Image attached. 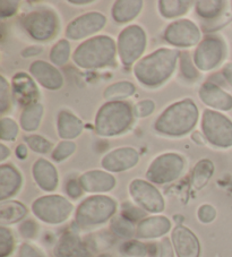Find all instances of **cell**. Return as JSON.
Wrapping results in <instances>:
<instances>
[{
    "instance_id": "cell-50",
    "label": "cell",
    "mask_w": 232,
    "mask_h": 257,
    "mask_svg": "<svg viewBox=\"0 0 232 257\" xmlns=\"http://www.w3.org/2000/svg\"><path fill=\"white\" fill-rule=\"evenodd\" d=\"M222 76L225 82L232 87V64H226L222 69Z\"/></svg>"
},
{
    "instance_id": "cell-39",
    "label": "cell",
    "mask_w": 232,
    "mask_h": 257,
    "mask_svg": "<svg viewBox=\"0 0 232 257\" xmlns=\"http://www.w3.org/2000/svg\"><path fill=\"white\" fill-rule=\"evenodd\" d=\"M75 149H76V145L75 143H73V142H69V141L60 142V143L57 145V148L53 150L52 159L55 161L60 162L68 158L70 154H73L75 152Z\"/></svg>"
},
{
    "instance_id": "cell-11",
    "label": "cell",
    "mask_w": 232,
    "mask_h": 257,
    "mask_svg": "<svg viewBox=\"0 0 232 257\" xmlns=\"http://www.w3.org/2000/svg\"><path fill=\"white\" fill-rule=\"evenodd\" d=\"M226 47L224 41L216 35H209L198 44L194 55V63L200 70H212L224 59Z\"/></svg>"
},
{
    "instance_id": "cell-28",
    "label": "cell",
    "mask_w": 232,
    "mask_h": 257,
    "mask_svg": "<svg viewBox=\"0 0 232 257\" xmlns=\"http://www.w3.org/2000/svg\"><path fill=\"white\" fill-rule=\"evenodd\" d=\"M43 113V107L39 103H33L26 107L21 116V126L25 132H34L40 126Z\"/></svg>"
},
{
    "instance_id": "cell-53",
    "label": "cell",
    "mask_w": 232,
    "mask_h": 257,
    "mask_svg": "<svg viewBox=\"0 0 232 257\" xmlns=\"http://www.w3.org/2000/svg\"><path fill=\"white\" fill-rule=\"evenodd\" d=\"M191 139L195 142L196 144H199V145H204L205 144V137L200 134L199 132H195L193 133V135H191Z\"/></svg>"
},
{
    "instance_id": "cell-31",
    "label": "cell",
    "mask_w": 232,
    "mask_h": 257,
    "mask_svg": "<svg viewBox=\"0 0 232 257\" xmlns=\"http://www.w3.org/2000/svg\"><path fill=\"white\" fill-rule=\"evenodd\" d=\"M191 4L193 3L190 2H160L159 8L162 16L172 19V17L186 14Z\"/></svg>"
},
{
    "instance_id": "cell-34",
    "label": "cell",
    "mask_w": 232,
    "mask_h": 257,
    "mask_svg": "<svg viewBox=\"0 0 232 257\" xmlns=\"http://www.w3.org/2000/svg\"><path fill=\"white\" fill-rule=\"evenodd\" d=\"M70 46L67 40H60L52 47L50 52V60L57 66L65 65L69 59Z\"/></svg>"
},
{
    "instance_id": "cell-40",
    "label": "cell",
    "mask_w": 232,
    "mask_h": 257,
    "mask_svg": "<svg viewBox=\"0 0 232 257\" xmlns=\"http://www.w3.org/2000/svg\"><path fill=\"white\" fill-rule=\"evenodd\" d=\"M14 248L12 232L5 227L0 228V257H7Z\"/></svg>"
},
{
    "instance_id": "cell-17",
    "label": "cell",
    "mask_w": 232,
    "mask_h": 257,
    "mask_svg": "<svg viewBox=\"0 0 232 257\" xmlns=\"http://www.w3.org/2000/svg\"><path fill=\"white\" fill-rule=\"evenodd\" d=\"M13 95H14L17 103L29 107L33 104L39 97V91L37 84L30 75L25 73H19L13 77Z\"/></svg>"
},
{
    "instance_id": "cell-37",
    "label": "cell",
    "mask_w": 232,
    "mask_h": 257,
    "mask_svg": "<svg viewBox=\"0 0 232 257\" xmlns=\"http://www.w3.org/2000/svg\"><path fill=\"white\" fill-rule=\"evenodd\" d=\"M120 250L124 255L129 257H145L147 255V246L135 240L125 242Z\"/></svg>"
},
{
    "instance_id": "cell-2",
    "label": "cell",
    "mask_w": 232,
    "mask_h": 257,
    "mask_svg": "<svg viewBox=\"0 0 232 257\" xmlns=\"http://www.w3.org/2000/svg\"><path fill=\"white\" fill-rule=\"evenodd\" d=\"M198 120V109L193 100L186 99L171 104L160 114L154 128L160 134L182 136L188 134Z\"/></svg>"
},
{
    "instance_id": "cell-16",
    "label": "cell",
    "mask_w": 232,
    "mask_h": 257,
    "mask_svg": "<svg viewBox=\"0 0 232 257\" xmlns=\"http://www.w3.org/2000/svg\"><path fill=\"white\" fill-rule=\"evenodd\" d=\"M138 160H140V156L136 150L132 148H120L106 154L101 165L108 171L122 172L136 166Z\"/></svg>"
},
{
    "instance_id": "cell-18",
    "label": "cell",
    "mask_w": 232,
    "mask_h": 257,
    "mask_svg": "<svg viewBox=\"0 0 232 257\" xmlns=\"http://www.w3.org/2000/svg\"><path fill=\"white\" fill-rule=\"evenodd\" d=\"M30 73L43 87L48 88V90H59L64 84V78H62L59 70L46 61H34L30 66Z\"/></svg>"
},
{
    "instance_id": "cell-7",
    "label": "cell",
    "mask_w": 232,
    "mask_h": 257,
    "mask_svg": "<svg viewBox=\"0 0 232 257\" xmlns=\"http://www.w3.org/2000/svg\"><path fill=\"white\" fill-rule=\"evenodd\" d=\"M32 210L35 216L43 222L58 224L67 220L73 211V205L59 195H49L37 199Z\"/></svg>"
},
{
    "instance_id": "cell-26",
    "label": "cell",
    "mask_w": 232,
    "mask_h": 257,
    "mask_svg": "<svg viewBox=\"0 0 232 257\" xmlns=\"http://www.w3.org/2000/svg\"><path fill=\"white\" fill-rule=\"evenodd\" d=\"M142 5V2H115L111 14L117 23H127L140 14Z\"/></svg>"
},
{
    "instance_id": "cell-55",
    "label": "cell",
    "mask_w": 232,
    "mask_h": 257,
    "mask_svg": "<svg viewBox=\"0 0 232 257\" xmlns=\"http://www.w3.org/2000/svg\"><path fill=\"white\" fill-rule=\"evenodd\" d=\"M70 4H74V5H87V4H92L93 2L92 0H87V2H75V0H73V2H69Z\"/></svg>"
},
{
    "instance_id": "cell-56",
    "label": "cell",
    "mask_w": 232,
    "mask_h": 257,
    "mask_svg": "<svg viewBox=\"0 0 232 257\" xmlns=\"http://www.w3.org/2000/svg\"><path fill=\"white\" fill-rule=\"evenodd\" d=\"M99 257H110V255H100Z\"/></svg>"
},
{
    "instance_id": "cell-3",
    "label": "cell",
    "mask_w": 232,
    "mask_h": 257,
    "mask_svg": "<svg viewBox=\"0 0 232 257\" xmlns=\"http://www.w3.org/2000/svg\"><path fill=\"white\" fill-rule=\"evenodd\" d=\"M115 50L117 46L112 38L100 35L79 44L73 54V60L81 68H101L112 63Z\"/></svg>"
},
{
    "instance_id": "cell-24",
    "label": "cell",
    "mask_w": 232,
    "mask_h": 257,
    "mask_svg": "<svg viewBox=\"0 0 232 257\" xmlns=\"http://www.w3.org/2000/svg\"><path fill=\"white\" fill-rule=\"evenodd\" d=\"M22 185V176L11 165L0 167V199L4 202L6 198L16 194Z\"/></svg>"
},
{
    "instance_id": "cell-5",
    "label": "cell",
    "mask_w": 232,
    "mask_h": 257,
    "mask_svg": "<svg viewBox=\"0 0 232 257\" xmlns=\"http://www.w3.org/2000/svg\"><path fill=\"white\" fill-rule=\"evenodd\" d=\"M117 204L108 196H91L86 198L76 212L75 220L81 227H91L109 220L114 214Z\"/></svg>"
},
{
    "instance_id": "cell-52",
    "label": "cell",
    "mask_w": 232,
    "mask_h": 257,
    "mask_svg": "<svg viewBox=\"0 0 232 257\" xmlns=\"http://www.w3.org/2000/svg\"><path fill=\"white\" fill-rule=\"evenodd\" d=\"M16 156H17V158H20L21 160H24V159L28 157V148H26L24 144H21L17 146Z\"/></svg>"
},
{
    "instance_id": "cell-1",
    "label": "cell",
    "mask_w": 232,
    "mask_h": 257,
    "mask_svg": "<svg viewBox=\"0 0 232 257\" xmlns=\"http://www.w3.org/2000/svg\"><path fill=\"white\" fill-rule=\"evenodd\" d=\"M180 52L173 49L161 48L142 58L134 66V75L138 82L147 87H158L175 72Z\"/></svg>"
},
{
    "instance_id": "cell-45",
    "label": "cell",
    "mask_w": 232,
    "mask_h": 257,
    "mask_svg": "<svg viewBox=\"0 0 232 257\" xmlns=\"http://www.w3.org/2000/svg\"><path fill=\"white\" fill-rule=\"evenodd\" d=\"M19 2H0V15L2 17L13 16L19 10Z\"/></svg>"
},
{
    "instance_id": "cell-14",
    "label": "cell",
    "mask_w": 232,
    "mask_h": 257,
    "mask_svg": "<svg viewBox=\"0 0 232 257\" xmlns=\"http://www.w3.org/2000/svg\"><path fill=\"white\" fill-rule=\"evenodd\" d=\"M105 21L106 19L101 13H87L70 22L66 29V37L73 40L88 37L103 29Z\"/></svg>"
},
{
    "instance_id": "cell-47",
    "label": "cell",
    "mask_w": 232,
    "mask_h": 257,
    "mask_svg": "<svg viewBox=\"0 0 232 257\" xmlns=\"http://www.w3.org/2000/svg\"><path fill=\"white\" fill-rule=\"evenodd\" d=\"M20 257H44L42 252L40 251L37 248L33 246L28 245V243H24L22 245L20 249Z\"/></svg>"
},
{
    "instance_id": "cell-27",
    "label": "cell",
    "mask_w": 232,
    "mask_h": 257,
    "mask_svg": "<svg viewBox=\"0 0 232 257\" xmlns=\"http://www.w3.org/2000/svg\"><path fill=\"white\" fill-rule=\"evenodd\" d=\"M28 213V210L20 202H3L0 205V221L2 224H13L21 221Z\"/></svg>"
},
{
    "instance_id": "cell-41",
    "label": "cell",
    "mask_w": 232,
    "mask_h": 257,
    "mask_svg": "<svg viewBox=\"0 0 232 257\" xmlns=\"http://www.w3.org/2000/svg\"><path fill=\"white\" fill-rule=\"evenodd\" d=\"M10 97H11V87L10 83L6 81V78L0 77V112L5 113L6 110L10 108Z\"/></svg>"
},
{
    "instance_id": "cell-8",
    "label": "cell",
    "mask_w": 232,
    "mask_h": 257,
    "mask_svg": "<svg viewBox=\"0 0 232 257\" xmlns=\"http://www.w3.org/2000/svg\"><path fill=\"white\" fill-rule=\"evenodd\" d=\"M146 48V34L141 26H127L118 38L119 58L125 66H131L140 58Z\"/></svg>"
},
{
    "instance_id": "cell-44",
    "label": "cell",
    "mask_w": 232,
    "mask_h": 257,
    "mask_svg": "<svg viewBox=\"0 0 232 257\" xmlns=\"http://www.w3.org/2000/svg\"><path fill=\"white\" fill-rule=\"evenodd\" d=\"M198 219L202 221L203 223H209L215 219L216 211L212 205L208 204H204L203 206H200L198 209Z\"/></svg>"
},
{
    "instance_id": "cell-25",
    "label": "cell",
    "mask_w": 232,
    "mask_h": 257,
    "mask_svg": "<svg viewBox=\"0 0 232 257\" xmlns=\"http://www.w3.org/2000/svg\"><path fill=\"white\" fill-rule=\"evenodd\" d=\"M58 133L61 139L71 140L79 136L83 131V122L73 113L61 111L58 116Z\"/></svg>"
},
{
    "instance_id": "cell-51",
    "label": "cell",
    "mask_w": 232,
    "mask_h": 257,
    "mask_svg": "<svg viewBox=\"0 0 232 257\" xmlns=\"http://www.w3.org/2000/svg\"><path fill=\"white\" fill-rule=\"evenodd\" d=\"M42 48L40 46H33V47H30L28 49H25V50L22 52V55L24 57H31V56H35V55H39L40 52H41Z\"/></svg>"
},
{
    "instance_id": "cell-4",
    "label": "cell",
    "mask_w": 232,
    "mask_h": 257,
    "mask_svg": "<svg viewBox=\"0 0 232 257\" xmlns=\"http://www.w3.org/2000/svg\"><path fill=\"white\" fill-rule=\"evenodd\" d=\"M134 108L122 101L102 105L95 118V130L102 136H115L126 132L133 123Z\"/></svg>"
},
{
    "instance_id": "cell-15",
    "label": "cell",
    "mask_w": 232,
    "mask_h": 257,
    "mask_svg": "<svg viewBox=\"0 0 232 257\" xmlns=\"http://www.w3.org/2000/svg\"><path fill=\"white\" fill-rule=\"evenodd\" d=\"M171 238L178 257H199V241L188 228L178 225L173 229Z\"/></svg>"
},
{
    "instance_id": "cell-23",
    "label": "cell",
    "mask_w": 232,
    "mask_h": 257,
    "mask_svg": "<svg viewBox=\"0 0 232 257\" xmlns=\"http://www.w3.org/2000/svg\"><path fill=\"white\" fill-rule=\"evenodd\" d=\"M53 251L57 257H90V252L81 239L70 232L60 238Z\"/></svg>"
},
{
    "instance_id": "cell-10",
    "label": "cell",
    "mask_w": 232,
    "mask_h": 257,
    "mask_svg": "<svg viewBox=\"0 0 232 257\" xmlns=\"http://www.w3.org/2000/svg\"><path fill=\"white\" fill-rule=\"evenodd\" d=\"M184 169V159L176 153H166L151 163L146 178L154 184H168L176 180Z\"/></svg>"
},
{
    "instance_id": "cell-46",
    "label": "cell",
    "mask_w": 232,
    "mask_h": 257,
    "mask_svg": "<svg viewBox=\"0 0 232 257\" xmlns=\"http://www.w3.org/2000/svg\"><path fill=\"white\" fill-rule=\"evenodd\" d=\"M82 186L77 180H69L68 183L66 184V192L69 195L70 197L77 198L82 195Z\"/></svg>"
},
{
    "instance_id": "cell-38",
    "label": "cell",
    "mask_w": 232,
    "mask_h": 257,
    "mask_svg": "<svg viewBox=\"0 0 232 257\" xmlns=\"http://www.w3.org/2000/svg\"><path fill=\"white\" fill-rule=\"evenodd\" d=\"M24 140L26 141V143L29 144L30 148L34 151V152L48 153L52 148L50 142L47 141L46 139H43L42 136L31 135V136H26Z\"/></svg>"
},
{
    "instance_id": "cell-9",
    "label": "cell",
    "mask_w": 232,
    "mask_h": 257,
    "mask_svg": "<svg viewBox=\"0 0 232 257\" xmlns=\"http://www.w3.org/2000/svg\"><path fill=\"white\" fill-rule=\"evenodd\" d=\"M22 24L37 41H48L55 37L59 25L56 13L46 8L26 14Z\"/></svg>"
},
{
    "instance_id": "cell-13",
    "label": "cell",
    "mask_w": 232,
    "mask_h": 257,
    "mask_svg": "<svg viewBox=\"0 0 232 257\" xmlns=\"http://www.w3.org/2000/svg\"><path fill=\"white\" fill-rule=\"evenodd\" d=\"M163 39L176 47H193L199 42L200 31L194 22L180 20L168 26Z\"/></svg>"
},
{
    "instance_id": "cell-29",
    "label": "cell",
    "mask_w": 232,
    "mask_h": 257,
    "mask_svg": "<svg viewBox=\"0 0 232 257\" xmlns=\"http://www.w3.org/2000/svg\"><path fill=\"white\" fill-rule=\"evenodd\" d=\"M214 172V165L208 159H203L195 166L191 183L196 189H202L208 183Z\"/></svg>"
},
{
    "instance_id": "cell-12",
    "label": "cell",
    "mask_w": 232,
    "mask_h": 257,
    "mask_svg": "<svg viewBox=\"0 0 232 257\" xmlns=\"http://www.w3.org/2000/svg\"><path fill=\"white\" fill-rule=\"evenodd\" d=\"M129 193L138 205L151 213H160L164 210V199L159 190L147 181L135 179L129 185Z\"/></svg>"
},
{
    "instance_id": "cell-32",
    "label": "cell",
    "mask_w": 232,
    "mask_h": 257,
    "mask_svg": "<svg viewBox=\"0 0 232 257\" xmlns=\"http://www.w3.org/2000/svg\"><path fill=\"white\" fill-rule=\"evenodd\" d=\"M111 230L114 234L123 238H131L136 234V229L134 227L132 221L125 218L123 215L115 216L111 222Z\"/></svg>"
},
{
    "instance_id": "cell-54",
    "label": "cell",
    "mask_w": 232,
    "mask_h": 257,
    "mask_svg": "<svg viewBox=\"0 0 232 257\" xmlns=\"http://www.w3.org/2000/svg\"><path fill=\"white\" fill-rule=\"evenodd\" d=\"M0 153H2V156H0V160L4 161V160H6V158L8 156H10L11 151H10V149L6 148L5 144L2 143V145H0Z\"/></svg>"
},
{
    "instance_id": "cell-43",
    "label": "cell",
    "mask_w": 232,
    "mask_h": 257,
    "mask_svg": "<svg viewBox=\"0 0 232 257\" xmlns=\"http://www.w3.org/2000/svg\"><path fill=\"white\" fill-rule=\"evenodd\" d=\"M154 109H155V104L153 101L144 100V101L138 102L135 107H134V114L140 118L147 117L154 111Z\"/></svg>"
},
{
    "instance_id": "cell-30",
    "label": "cell",
    "mask_w": 232,
    "mask_h": 257,
    "mask_svg": "<svg viewBox=\"0 0 232 257\" xmlns=\"http://www.w3.org/2000/svg\"><path fill=\"white\" fill-rule=\"evenodd\" d=\"M135 93V85L131 82H118L108 86L103 92L106 100H119L133 95Z\"/></svg>"
},
{
    "instance_id": "cell-42",
    "label": "cell",
    "mask_w": 232,
    "mask_h": 257,
    "mask_svg": "<svg viewBox=\"0 0 232 257\" xmlns=\"http://www.w3.org/2000/svg\"><path fill=\"white\" fill-rule=\"evenodd\" d=\"M122 215L134 222V221H138L140 219L144 218L145 213L131 203H124L122 207Z\"/></svg>"
},
{
    "instance_id": "cell-33",
    "label": "cell",
    "mask_w": 232,
    "mask_h": 257,
    "mask_svg": "<svg viewBox=\"0 0 232 257\" xmlns=\"http://www.w3.org/2000/svg\"><path fill=\"white\" fill-rule=\"evenodd\" d=\"M224 2H198L196 3V12L203 19H214L222 13Z\"/></svg>"
},
{
    "instance_id": "cell-36",
    "label": "cell",
    "mask_w": 232,
    "mask_h": 257,
    "mask_svg": "<svg viewBox=\"0 0 232 257\" xmlns=\"http://www.w3.org/2000/svg\"><path fill=\"white\" fill-rule=\"evenodd\" d=\"M0 130H2V133H0L2 141H15L17 134H19V126L11 118H2Z\"/></svg>"
},
{
    "instance_id": "cell-21",
    "label": "cell",
    "mask_w": 232,
    "mask_h": 257,
    "mask_svg": "<svg viewBox=\"0 0 232 257\" xmlns=\"http://www.w3.org/2000/svg\"><path fill=\"white\" fill-rule=\"evenodd\" d=\"M171 228V223L166 216H151L141 221L136 228V237L152 239L166 234Z\"/></svg>"
},
{
    "instance_id": "cell-48",
    "label": "cell",
    "mask_w": 232,
    "mask_h": 257,
    "mask_svg": "<svg viewBox=\"0 0 232 257\" xmlns=\"http://www.w3.org/2000/svg\"><path fill=\"white\" fill-rule=\"evenodd\" d=\"M20 230L23 237L32 238L34 237V234L37 233V224H35L33 221H26V222L21 225Z\"/></svg>"
},
{
    "instance_id": "cell-20",
    "label": "cell",
    "mask_w": 232,
    "mask_h": 257,
    "mask_svg": "<svg viewBox=\"0 0 232 257\" xmlns=\"http://www.w3.org/2000/svg\"><path fill=\"white\" fill-rule=\"evenodd\" d=\"M82 188L88 193H103L109 192L115 185L113 176L100 170H93L84 174L79 178Z\"/></svg>"
},
{
    "instance_id": "cell-19",
    "label": "cell",
    "mask_w": 232,
    "mask_h": 257,
    "mask_svg": "<svg viewBox=\"0 0 232 257\" xmlns=\"http://www.w3.org/2000/svg\"><path fill=\"white\" fill-rule=\"evenodd\" d=\"M199 96L208 107L229 111L232 109V96L212 82L204 83L199 90Z\"/></svg>"
},
{
    "instance_id": "cell-49",
    "label": "cell",
    "mask_w": 232,
    "mask_h": 257,
    "mask_svg": "<svg viewBox=\"0 0 232 257\" xmlns=\"http://www.w3.org/2000/svg\"><path fill=\"white\" fill-rule=\"evenodd\" d=\"M161 257H173V249L169 238H163L161 242Z\"/></svg>"
},
{
    "instance_id": "cell-22",
    "label": "cell",
    "mask_w": 232,
    "mask_h": 257,
    "mask_svg": "<svg viewBox=\"0 0 232 257\" xmlns=\"http://www.w3.org/2000/svg\"><path fill=\"white\" fill-rule=\"evenodd\" d=\"M33 177L35 183L39 187L46 190V192H52L57 188L58 185V174L56 168L50 162L39 159L33 165Z\"/></svg>"
},
{
    "instance_id": "cell-35",
    "label": "cell",
    "mask_w": 232,
    "mask_h": 257,
    "mask_svg": "<svg viewBox=\"0 0 232 257\" xmlns=\"http://www.w3.org/2000/svg\"><path fill=\"white\" fill-rule=\"evenodd\" d=\"M180 75L189 82L196 81L198 78L197 69L191 61L190 55L186 51L180 54Z\"/></svg>"
},
{
    "instance_id": "cell-6",
    "label": "cell",
    "mask_w": 232,
    "mask_h": 257,
    "mask_svg": "<svg viewBox=\"0 0 232 257\" xmlns=\"http://www.w3.org/2000/svg\"><path fill=\"white\" fill-rule=\"evenodd\" d=\"M202 132L205 139L217 148L227 149L232 146V121L224 114L204 110Z\"/></svg>"
}]
</instances>
